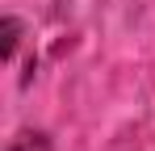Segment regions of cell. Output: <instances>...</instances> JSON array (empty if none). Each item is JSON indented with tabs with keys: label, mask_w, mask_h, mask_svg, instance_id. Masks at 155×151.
Listing matches in <instances>:
<instances>
[{
	"label": "cell",
	"mask_w": 155,
	"mask_h": 151,
	"mask_svg": "<svg viewBox=\"0 0 155 151\" xmlns=\"http://www.w3.org/2000/svg\"><path fill=\"white\" fill-rule=\"evenodd\" d=\"M8 151H51V143H46V134L25 130V134H17V139L8 143Z\"/></svg>",
	"instance_id": "1"
},
{
	"label": "cell",
	"mask_w": 155,
	"mask_h": 151,
	"mask_svg": "<svg viewBox=\"0 0 155 151\" xmlns=\"http://www.w3.org/2000/svg\"><path fill=\"white\" fill-rule=\"evenodd\" d=\"M4 34H8V38H4V55H13V50H17V21H13V17L4 21Z\"/></svg>",
	"instance_id": "2"
}]
</instances>
